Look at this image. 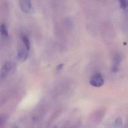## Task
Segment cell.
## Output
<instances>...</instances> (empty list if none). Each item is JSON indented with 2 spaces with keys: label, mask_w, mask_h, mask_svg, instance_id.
I'll list each match as a JSON object with an SVG mask.
<instances>
[{
  "label": "cell",
  "mask_w": 128,
  "mask_h": 128,
  "mask_svg": "<svg viewBox=\"0 0 128 128\" xmlns=\"http://www.w3.org/2000/svg\"><path fill=\"white\" fill-rule=\"evenodd\" d=\"M120 6L122 9H126L127 6V0H119Z\"/></svg>",
  "instance_id": "9c48e42d"
},
{
  "label": "cell",
  "mask_w": 128,
  "mask_h": 128,
  "mask_svg": "<svg viewBox=\"0 0 128 128\" xmlns=\"http://www.w3.org/2000/svg\"><path fill=\"white\" fill-rule=\"evenodd\" d=\"M12 67L11 63L10 62H7L4 64L1 69L0 76L1 77L4 78L8 74L10 70Z\"/></svg>",
  "instance_id": "3957f363"
},
{
  "label": "cell",
  "mask_w": 128,
  "mask_h": 128,
  "mask_svg": "<svg viewBox=\"0 0 128 128\" xmlns=\"http://www.w3.org/2000/svg\"><path fill=\"white\" fill-rule=\"evenodd\" d=\"M104 83L103 76L100 73H96L93 74L90 80V84L92 86L100 87Z\"/></svg>",
  "instance_id": "6da1fadb"
},
{
  "label": "cell",
  "mask_w": 128,
  "mask_h": 128,
  "mask_svg": "<svg viewBox=\"0 0 128 128\" xmlns=\"http://www.w3.org/2000/svg\"><path fill=\"white\" fill-rule=\"evenodd\" d=\"M21 10L24 12L31 14L34 12L31 0H19Z\"/></svg>",
  "instance_id": "7a4b0ae2"
},
{
  "label": "cell",
  "mask_w": 128,
  "mask_h": 128,
  "mask_svg": "<svg viewBox=\"0 0 128 128\" xmlns=\"http://www.w3.org/2000/svg\"><path fill=\"white\" fill-rule=\"evenodd\" d=\"M22 40L27 51H29L30 48V43L28 38L26 36H24L23 37Z\"/></svg>",
  "instance_id": "52a82bcc"
},
{
  "label": "cell",
  "mask_w": 128,
  "mask_h": 128,
  "mask_svg": "<svg viewBox=\"0 0 128 128\" xmlns=\"http://www.w3.org/2000/svg\"><path fill=\"white\" fill-rule=\"evenodd\" d=\"M120 62H121V57L119 55H116L114 59V65L112 67L113 71L116 72L118 70V66Z\"/></svg>",
  "instance_id": "5b68a950"
},
{
  "label": "cell",
  "mask_w": 128,
  "mask_h": 128,
  "mask_svg": "<svg viewBox=\"0 0 128 128\" xmlns=\"http://www.w3.org/2000/svg\"><path fill=\"white\" fill-rule=\"evenodd\" d=\"M122 124V120L120 117H118L116 118L114 122V125L117 127H120L121 126Z\"/></svg>",
  "instance_id": "ba28073f"
},
{
  "label": "cell",
  "mask_w": 128,
  "mask_h": 128,
  "mask_svg": "<svg viewBox=\"0 0 128 128\" xmlns=\"http://www.w3.org/2000/svg\"><path fill=\"white\" fill-rule=\"evenodd\" d=\"M0 34L5 37H7L8 36V33L6 28V26L4 24L0 26Z\"/></svg>",
  "instance_id": "8992f818"
},
{
  "label": "cell",
  "mask_w": 128,
  "mask_h": 128,
  "mask_svg": "<svg viewBox=\"0 0 128 128\" xmlns=\"http://www.w3.org/2000/svg\"><path fill=\"white\" fill-rule=\"evenodd\" d=\"M28 58V54L26 51L22 49L19 51L17 55V58L20 61H25Z\"/></svg>",
  "instance_id": "277c9868"
},
{
  "label": "cell",
  "mask_w": 128,
  "mask_h": 128,
  "mask_svg": "<svg viewBox=\"0 0 128 128\" xmlns=\"http://www.w3.org/2000/svg\"><path fill=\"white\" fill-rule=\"evenodd\" d=\"M63 64H61L59 65V66L58 67V70H60L61 68H62V67H63Z\"/></svg>",
  "instance_id": "30bf717a"
},
{
  "label": "cell",
  "mask_w": 128,
  "mask_h": 128,
  "mask_svg": "<svg viewBox=\"0 0 128 128\" xmlns=\"http://www.w3.org/2000/svg\"><path fill=\"white\" fill-rule=\"evenodd\" d=\"M0 124H1V122H0Z\"/></svg>",
  "instance_id": "8fae6325"
}]
</instances>
